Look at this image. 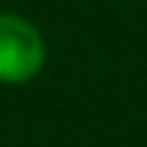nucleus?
<instances>
[{"instance_id":"obj_1","label":"nucleus","mask_w":147,"mask_h":147,"mask_svg":"<svg viewBox=\"0 0 147 147\" xmlns=\"http://www.w3.org/2000/svg\"><path fill=\"white\" fill-rule=\"evenodd\" d=\"M48 48L39 27L15 12H0V84H27L42 72Z\"/></svg>"}]
</instances>
